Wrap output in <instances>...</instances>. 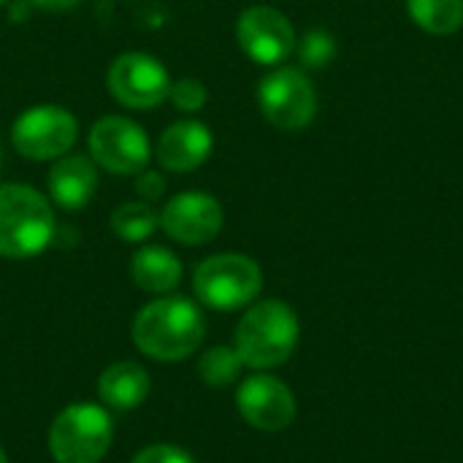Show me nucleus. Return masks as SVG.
I'll use <instances>...</instances> for the list:
<instances>
[{
    "label": "nucleus",
    "instance_id": "4468645a",
    "mask_svg": "<svg viewBox=\"0 0 463 463\" xmlns=\"http://www.w3.org/2000/svg\"><path fill=\"white\" fill-rule=\"evenodd\" d=\"M98 187V168L84 155H62L49 171V193L57 206L76 212L87 206Z\"/></svg>",
    "mask_w": 463,
    "mask_h": 463
},
{
    "label": "nucleus",
    "instance_id": "0eeeda50",
    "mask_svg": "<svg viewBox=\"0 0 463 463\" xmlns=\"http://www.w3.org/2000/svg\"><path fill=\"white\" fill-rule=\"evenodd\" d=\"M76 117L62 106H33L16 117L11 138L19 155L30 160H54L76 144Z\"/></svg>",
    "mask_w": 463,
    "mask_h": 463
},
{
    "label": "nucleus",
    "instance_id": "bb28decb",
    "mask_svg": "<svg viewBox=\"0 0 463 463\" xmlns=\"http://www.w3.org/2000/svg\"><path fill=\"white\" fill-rule=\"evenodd\" d=\"M3 3H8V0H0V5H3Z\"/></svg>",
    "mask_w": 463,
    "mask_h": 463
},
{
    "label": "nucleus",
    "instance_id": "6ab92c4d",
    "mask_svg": "<svg viewBox=\"0 0 463 463\" xmlns=\"http://www.w3.org/2000/svg\"><path fill=\"white\" fill-rule=\"evenodd\" d=\"M244 361L239 355L236 347H225L217 345L212 350H206L198 361V374L209 388H228L241 377Z\"/></svg>",
    "mask_w": 463,
    "mask_h": 463
},
{
    "label": "nucleus",
    "instance_id": "7ed1b4c3",
    "mask_svg": "<svg viewBox=\"0 0 463 463\" xmlns=\"http://www.w3.org/2000/svg\"><path fill=\"white\" fill-rule=\"evenodd\" d=\"M54 239L49 201L27 184H0V258H35Z\"/></svg>",
    "mask_w": 463,
    "mask_h": 463
},
{
    "label": "nucleus",
    "instance_id": "aec40b11",
    "mask_svg": "<svg viewBox=\"0 0 463 463\" xmlns=\"http://www.w3.org/2000/svg\"><path fill=\"white\" fill-rule=\"evenodd\" d=\"M296 49L307 68H326L336 57V41L326 30H309Z\"/></svg>",
    "mask_w": 463,
    "mask_h": 463
},
{
    "label": "nucleus",
    "instance_id": "f03ea898",
    "mask_svg": "<svg viewBox=\"0 0 463 463\" xmlns=\"http://www.w3.org/2000/svg\"><path fill=\"white\" fill-rule=\"evenodd\" d=\"M298 317L277 298L252 304L236 328V350L250 369H277L282 366L298 345Z\"/></svg>",
    "mask_w": 463,
    "mask_h": 463
},
{
    "label": "nucleus",
    "instance_id": "20e7f679",
    "mask_svg": "<svg viewBox=\"0 0 463 463\" xmlns=\"http://www.w3.org/2000/svg\"><path fill=\"white\" fill-rule=\"evenodd\" d=\"M114 420L100 404H71L49 429V453L57 463H98L111 448Z\"/></svg>",
    "mask_w": 463,
    "mask_h": 463
},
{
    "label": "nucleus",
    "instance_id": "9d476101",
    "mask_svg": "<svg viewBox=\"0 0 463 463\" xmlns=\"http://www.w3.org/2000/svg\"><path fill=\"white\" fill-rule=\"evenodd\" d=\"M239 46L258 65H279L296 52V30L290 19L271 5H252L236 22Z\"/></svg>",
    "mask_w": 463,
    "mask_h": 463
},
{
    "label": "nucleus",
    "instance_id": "f257e3e1",
    "mask_svg": "<svg viewBox=\"0 0 463 463\" xmlns=\"http://www.w3.org/2000/svg\"><path fill=\"white\" fill-rule=\"evenodd\" d=\"M206 334V320L201 309L190 298L163 296L146 304L133 320V342L136 347L160 361L176 364L190 358Z\"/></svg>",
    "mask_w": 463,
    "mask_h": 463
},
{
    "label": "nucleus",
    "instance_id": "4be33fe9",
    "mask_svg": "<svg viewBox=\"0 0 463 463\" xmlns=\"http://www.w3.org/2000/svg\"><path fill=\"white\" fill-rule=\"evenodd\" d=\"M130 463H195L193 461V456L187 453V450H182V448H176V445H165V442H160V445H149V448H144L141 453H136V458Z\"/></svg>",
    "mask_w": 463,
    "mask_h": 463
},
{
    "label": "nucleus",
    "instance_id": "9b49d317",
    "mask_svg": "<svg viewBox=\"0 0 463 463\" xmlns=\"http://www.w3.org/2000/svg\"><path fill=\"white\" fill-rule=\"evenodd\" d=\"M236 407L258 431H285L296 420L293 391L271 374H252L241 380L236 391Z\"/></svg>",
    "mask_w": 463,
    "mask_h": 463
},
{
    "label": "nucleus",
    "instance_id": "1a4fd4ad",
    "mask_svg": "<svg viewBox=\"0 0 463 463\" xmlns=\"http://www.w3.org/2000/svg\"><path fill=\"white\" fill-rule=\"evenodd\" d=\"M90 152L111 174H141L149 163V138L128 117H103L90 130Z\"/></svg>",
    "mask_w": 463,
    "mask_h": 463
},
{
    "label": "nucleus",
    "instance_id": "dca6fc26",
    "mask_svg": "<svg viewBox=\"0 0 463 463\" xmlns=\"http://www.w3.org/2000/svg\"><path fill=\"white\" fill-rule=\"evenodd\" d=\"M130 277L133 282L146 293H171L182 279V263L179 258L165 247H141L130 260Z\"/></svg>",
    "mask_w": 463,
    "mask_h": 463
},
{
    "label": "nucleus",
    "instance_id": "a211bd4d",
    "mask_svg": "<svg viewBox=\"0 0 463 463\" xmlns=\"http://www.w3.org/2000/svg\"><path fill=\"white\" fill-rule=\"evenodd\" d=\"M157 225H160V214L146 201L122 203L111 214V231L122 241H144L155 233Z\"/></svg>",
    "mask_w": 463,
    "mask_h": 463
},
{
    "label": "nucleus",
    "instance_id": "39448f33",
    "mask_svg": "<svg viewBox=\"0 0 463 463\" xmlns=\"http://www.w3.org/2000/svg\"><path fill=\"white\" fill-rule=\"evenodd\" d=\"M263 288L260 266L236 252L206 258L193 277V290L198 301L209 309L233 312L241 307H250Z\"/></svg>",
    "mask_w": 463,
    "mask_h": 463
},
{
    "label": "nucleus",
    "instance_id": "a878e982",
    "mask_svg": "<svg viewBox=\"0 0 463 463\" xmlns=\"http://www.w3.org/2000/svg\"><path fill=\"white\" fill-rule=\"evenodd\" d=\"M0 168H3V144H0Z\"/></svg>",
    "mask_w": 463,
    "mask_h": 463
},
{
    "label": "nucleus",
    "instance_id": "f3484780",
    "mask_svg": "<svg viewBox=\"0 0 463 463\" xmlns=\"http://www.w3.org/2000/svg\"><path fill=\"white\" fill-rule=\"evenodd\" d=\"M407 11L431 35H450L463 27V0H407Z\"/></svg>",
    "mask_w": 463,
    "mask_h": 463
},
{
    "label": "nucleus",
    "instance_id": "412c9836",
    "mask_svg": "<svg viewBox=\"0 0 463 463\" xmlns=\"http://www.w3.org/2000/svg\"><path fill=\"white\" fill-rule=\"evenodd\" d=\"M168 98L174 100V106L184 114H195L203 109L206 103V87L198 81V79H179L171 84V92Z\"/></svg>",
    "mask_w": 463,
    "mask_h": 463
},
{
    "label": "nucleus",
    "instance_id": "423d86ee",
    "mask_svg": "<svg viewBox=\"0 0 463 463\" xmlns=\"http://www.w3.org/2000/svg\"><path fill=\"white\" fill-rule=\"evenodd\" d=\"M263 117L279 130H304L317 114V92L298 68H277L258 84Z\"/></svg>",
    "mask_w": 463,
    "mask_h": 463
},
{
    "label": "nucleus",
    "instance_id": "6e6552de",
    "mask_svg": "<svg viewBox=\"0 0 463 463\" xmlns=\"http://www.w3.org/2000/svg\"><path fill=\"white\" fill-rule=\"evenodd\" d=\"M109 92L128 109H155L171 92V76L160 60L144 52L119 54L106 76Z\"/></svg>",
    "mask_w": 463,
    "mask_h": 463
},
{
    "label": "nucleus",
    "instance_id": "f8f14e48",
    "mask_svg": "<svg viewBox=\"0 0 463 463\" xmlns=\"http://www.w3.org/2000/svg\"><path fill=\"white\" fill-rule=\"evenodd\" d=\"M160 225L179 244H206L222 228V206L209 193H182L165 203Z\"/></svg>",
    "mask_w": 463,
    "mask_h": 463
},
{
    "label": "nucleus",
    "instance_id": "5701e85b",
    "mask_svg": "<svg viewBox=\"0 0 463 463\" xmlns=\"http://www.w3.org/2000/svg\"><path fill=\"white\" fill-rule=\"evenodd\" d=\"M136 190L144 201H155L165 193V179L155 171H141L136 179Z\"/></svg>",
    "mask_w": 463,
    "mask_h": 463
},
{
    "label": "nucleus",
    "instance_id": "393cba45",
    "mask_svg": "<svg viewBox=\"0 0 463 463\" xmlns=\"http://www.w3.org/2000/svg\"><path fill=\"white\" fill-rule=\"evenodd\" d=\"M0 463H8V458H5V450L0 448Z\"/></svg>",
    "mask_w": 463,
    "mask_h": 463
},
{
    "label": "nucleus",
    "instance_id": "b1692460",
    "mask_svg": "<svg viewBox=\"0 0 463 463\" xmlns=\"http://www.w3.org/2000/svg\"><path fill=\"white\" fill-rule=\"evenodd\" d=\"M30 3L38 8H46V11H68V8L79 5L81 0H30Z\"/></svg>",
    "mask_w": 463,
    "mask_h": 463
},
{
    "label": "nucleus",
    "instance_id": "ddd939ff",
    "mask_svg": "<svg viewBox=\"0 0 463 463\" xmlns=\"http://www.w3.org/2000/svg\"><path fill=\"white\" fill-rule=\"evenodd\" d=\"M214 138L212 130L203 122L195 119H182L174 122L157 141V160L168 171H193L203 165L212 155Z\"/></svg>",
    "mask_w": 463,
    "mask_h": 463
},
{
    "label": "nucleus",
    "instance_id": "2eb2a0df",
    "mask_svg": "<svg viewBox=\"0 0 463 463\" xmlns=\"http://www.w3.org/2000/svg\"><path fill=\"white\" fill-rule=\"evenodd\" d=\"M98 396L109 410H136L149 396V374L133 361H117L103 369L98 380Z\"/></svg>",
    "mask_w": 463,
    "mask_h": 463
}]
</instances>
